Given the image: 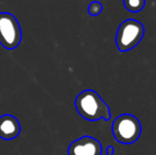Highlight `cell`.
<instances>
[{
  "label": "cell",
  "mask_w": 156,
  "mask_h": 155,
  "mask_svg": "<svg viewBox=\"0 0 156 155\" xmlns=\"http://www.w3.org/2000/svg\"><path fill=\"white\" fill-rule=\"evenodd\" d=\"M112 133L118 143L131 145L139 139L141 135V123L133 115L122 114L114 120Z\"/></svg>",
  "instance_id": "cell-2"
},
{
  "label": "cell",
  "mask_w": 156,
  "mask_h": 155,
  "mask_svg": "<svg viewBox=\"0 0 156 155\" xmlns=\"http://www.w3.org/2000/svg\"><path fill=\"white\" fill-rule=\"evenodd\" d=\"M114 147L113 146H108L106 149V155H114Z\"/></svg>",
  "instance_id": "cell-9"
},
{
  "label": "cell",
  "mask_w": 156,
  "mask_h": 155,
  "mask_svg": "<svg viewBox=\"0 0 156 155\" xmlns=\"http://www.w3.org/2000/svg\"><path fill=\"white\" fill-rule=\"evenodd\" d=\"M124 8L131 13H138L144 10L146 0H123Z\"/></svg>",
  "instance_id": "cell-7"
},
{
  "label": "cell",
  "mask_w": 156,
  "mask_h": 155,
  "mask_svg": "<svg viewBox=\"0 0 156 155\" xmlns=\"http://www.w3.org/2000/svg\"><path fill=\"white\" fill-rule=\"evenodd\" d=\"M74 106L78 114L88 121H98L100 119L108 121L112 118L109 106L93 89L81 91L74 100Z\"/></svg>",
  "instance_id": "cell-1"
},
{
  "label": "cell",
  "mask_w": 156,
  "mask_h": 155,
  "mask_svg": "<svg viewBox=\"0 0 156 155\" xmlns=\"http://www.w3.org/2000/svg\"><path fill=\"white\" fill-rule=\"evenodd\" d=\"M103 10V5L100 3L99 1H93L90 4L88 5V14L91 16H97L99 15Z\"/></svg>",
  "instance_id": "cell-8"
},
{
  "label": "cell",
  "mask_w": 156,
  "mask_h": 155,
  "mask_svg": "<svg viewBox=\"0 0 156 155\" xmlns=\"http://www.w3.org/2000/svg\"><path fill=\"white\" fill-rule=\"evenodd\" d=\"M103 148L98 139L91 136H82L69 145L68 155H102Z\"/></svg>",
  "instance_id": "cell-5"
},
{
  "label": "cell",
  "mask_w": 156,
  "mask_h": 155,
  "mask_svg": "<svg viewBox=\"0 0 156 155\" xmlns=\"http://www.w3.org/2000/svg\"><path fill=\"white\" fill-rule=\"evenodd\" d=\"M21 133V125L19 120L10 114L0 116V138L2 140H13Z\"/></svg>",
  "instance_id": "cell-6"
},
{
  "label": "cell",
  "mask_w": 156,
  "mask_h": 155,
  "mask_svg": "<svg viewBox=\"0 0 156 155\" xmlns=\"http://www.w3.org/2000/svg\"><path fill=\"white\" fill-rule=\"evenodd\" d=\"M23 41V31L18 19L8 12H0V45L6 50H14Z\"/></svg>",
  "instance_id": "cell-4"
},
{
  "label": "cell",
  "mask_w": 156,
  "mask_h": 155,
  "mask_svg": "<svg viewBox=\"0 0 156 155\" xmlns=\"http://www.w3.org/2000/svg\"><path fill=\"white\" fill-rule=\"evenodd\" d=\"M144 27L136 19H126L119 26L116 33V45L120 52L134 49L142 41Z\"/></svg>",
  "instance_id": "cell-3"
}]
</instances>
